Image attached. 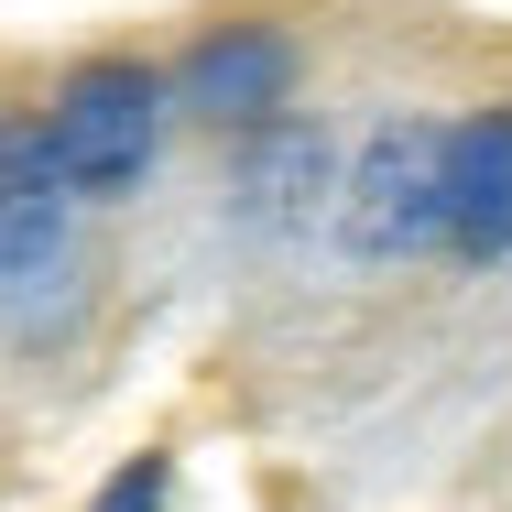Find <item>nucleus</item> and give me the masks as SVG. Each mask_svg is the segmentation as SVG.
<instances>
[{"label":"nucleus","instance_id":"nucleus-1","mask_svg":"<svg viewBox=\"0 0 512 512\" xmlns=\"http://www.w3.org/2000/svg\"><path fill=\"white\" fill-rule=\"evenodd\" d=\"M153 142H164V77H153L142 55H88V66L55 88V109H44V153H55L66 197L142 186Z\"/></svg>","mask_w":512,"mask_h":512},{"label":"nucleus","instance_id":"nucleus-2","mask_svg":"<svg viewBox=\"0 0 512 512\" xmlns=\"http://www.w3.org/2000/svg\"><path fill=\"white\" fill-rule=\"evenodd\" d=\"M175 99L197 109V120H218V131H251V120H273V109L295 99V44L273 22H218V33L186 44Z\"/></svg>","mask_w":512,"mask_h":512},{"label":"nucleus","instance_id":"nucleus-3","mask_svg":"<svg viewBox=\"0 0 512 512\" xmlns=\"http://www.w3.org/2000/svg\"><path fill=\"white\" fill-rule=\"evenodd\" d=\"M436 240L512 251V109H469L436 131Z\"/></svg>","mask_w":512,"mask_h":512},{"label":"nucleus","instance_id":"nucleus-4","mask_svg":"<svg viewBox=\"0 0 512 512\" xmlns=\"http://www.w3.org/2000/svg\"><path fill=\"white\" fill-rule=\"evenodd\" d=\"M436 240V131H382L349 175V251H414Z\"/></svg>","mask_w":512,"mask_h":512},{"label":"nucleus","instance_id":"nucleus-5","mask_svg":"<svg viewBox=\"0 0 512 512\" xmlns=\"http://www.w3.org/2000/svg\"><path fill=\"white\" fill-rule=\"evenodd\" d=\"M99 512H164V458H131V469L99 491Z\"/></svg>","mask_w":512,"mask_h":512}]
</instances>
